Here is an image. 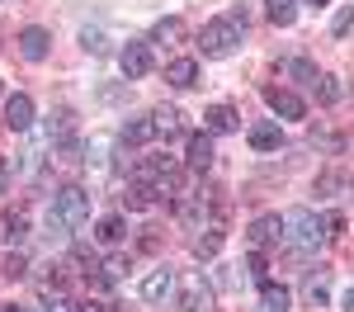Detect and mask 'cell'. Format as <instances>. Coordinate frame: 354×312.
I'll return each instance as SVG.
<instances>
[{"label":"cell","instance_id":"6da1fadb","mask_svg":"<svg viewBox=\"0 0 354 312\" xmlns=\"http://www.w3.org/2000/svg\"><path fill=\"white\" fill-rule=\"evenodd\" d=\"M241 33H245V10H232V15H222V19H213V24H203L198 48H203V57H227L236 43H241Z\"/></svg>","mask_w":354,"mask_h":312},{"label":"cell","instance_id":"7a4b0ae2","mask_svg":"<svg viewBox=\"0 0 354 312\" xmlns=\"http://www.w3.org/2000/svg\"><path fill=\"white\" fill-rule=\"evenodd\" d=\"M283 241H288L298 255H312L322 241H326V227H322V218H317L312 208H293V213L283 218Z\"/></svg>","mask_w":354,"mask_h":312},{"label":"cell","instance_id":"3957f363","mask_svg":"<svg viewBox=\"0 0 354 312\" xmlns=\"http://www.w3.org/2000/svg\"><path fill=\"white\" fill-rule=\"evenodd\" d=\"M53 208L66 218L71 227H81L85 218H90V194H85L81 185H66V190H57L53 194Z\"/></svg>","mask_w":354,"mask_h":312},{"label":"cell","instance_id":"277c9868","mask_svg":"<svg viewBox=\"0 0 354 312\" xmlns=\"http://www.w3.org/2000/svg\"><path fill=\"white\" fill-rule=\"evenodd\" d=\"M180 312H213V284L198 270L185 275V284H180Z\"/></svg>","mask_w":354,"mask_h":312},{"label":"cell","instance_id":"5b68a950","mask_svg":"<svg viewBox=\"0 0 354 312\" xmlns=\"http://www.w3.org/2000/svg\"><path fill=\"white\" fill-rule=\"evenodd\" d=\"M274 241H283V218H279V213H260V218L250 223V246L265 251Z\"/></svg>","mask_w":354,"mask_h":312},{"label":"cell","instance_id":"8992f818","mask_svg":"<svg viewBox=\"0 0 354 312\" xmlns=\"http://www.w3.org/2000/svg\"><path fill=\"white\" fill-rule=\"evenodd\" d=\"M118 66H123L128 81H142V76L151 71V48H147V43H128V48L118 53Z\"/></svg>","mask_w":354,"mask_h":312},{"label":"cell","instance_id":"52a82bcc","mask_svg":"<svg viewBox=\"0 0 354 312\" xmlns=\"http://www.w3.org/2000/svg\"><path fill=\"white\" fill-rule=\"evenodd\" d=\"M0 237L10 241V246H24V237H28V208H5L0 213Z\"/></svg>","mask_w":354,"mask_h":312},{"label":"cell","instance_id":"ba28073f","mask_svg":"<svg viewBox=\"0 0 354 312\" xmlns=\"http://www.w3.org/2000/svg\"><path fill=\"white\" fill-rule=\"evenodd\" d=\"M245 138H250L255 152H279V147H283V128H279L274 118H260V123H250V133H245Z\"/></svg>","mask_w":354,"mask_h":312},{"label":"cell","instance_id":"9c48e42d","mask_svg":"<svg viewBox=\"0 0 354 312\" xmlns=\"http://www.w3.org/2000/svg\"><path fill=\"white\" fill-rule=\"evenodd\" d=\"M265 104H270L279 118H302V113H307V104H302L298 95H293V90H279V85L265 90Z\"/></svg>","mask_w":354,"mask_h":312},{"label":"cell","instance_id":"30bf717a","mask_svg":"<svg viewBox=\"0 0 354 312\" xmlns=\"http://www.w3.org/2000/svg\"><path fill=\"white\" fill-rule=\"evenodd\" d=\"M175 293V270H151L147 279H142V298L147 303H165Z\"/></svg>","mask_w":354,"mask_h":312},{"label":"cell","instance_id":"8fae6325","mask_svg":"<svg viewBox=\"0 0 354 312\" xmlns=\"http://www.w3.org/2000/svg\"><path fill=\"white\" fill-rule=\"evenodd\" d=\"M28 123H33V100H28V95H10V104H5V128H10V133H24Z\"/></svg>","mask_w":354,"mask_h":312},{"label":"cell","instance_id":"7c38bea8","mask_svg":"<svg viewBox=\"0 0 354 312\" xmlns=\"http://www.w3.org/2000/svg\"><path fill=\"white\" fill-rule=\"evenodd\" d=\"M185 161H189V170H208L213 166V138H208V133H189Z\"/></svg>","mask_w":354,"mask_h":312},{"label":"cell","instance_id":"4fadbf2b","mask_svg":"<svg viewBox=\"0 0 354 312\" xmlns=\"http://www.w3.org/2000/svg\"><path fill=\"white\" fill-rule=\"evenodd\" d=\"M165 81H170V85H180V90L198 85V62H194V57H175V62L165 66Z\"/></svg>","mask_w":354,"mask_h":312},{"label":"cell","instance_id":"5bb4252c","mask_svg":"<svg viewBox=\"0 0 354 312\" xmlns=\"http://www.w3.org/2000/svg\"><path fill=\"white\" fill-rule=\"evenodd\" d=\"M302 293H307V303H312V308H326V298H330V270H312V275L302 279Z\"/></svg>","mask_w":354,"mask_h":312},{"label":"cell","instance_id":"9a60e30c","mask_svg":"<svg viewBox=\"0 0 354 312\" xmlns=\"http://www.w3.org/2000/svg\"><path fill=\"white\" fill-rule=\"evenodd\" d=\"M151 123H156V138H180L185 133V113L170 109V104H161V109L151 113Z\"/></svg>","mask_w":354,"mask_h":312},{"label":"cell","instance_id":"2e32d148","mask_svg":"<svg viewBox=\"0 0 354 312\" xmlns=\"http://www.w3.org/2000/svg\"><path fill=\"white\" fill-rule=\"evenodd\" d=\"M288 303H293V293L283 284H260V312H288Z\"/></svg>","mask_w":354,"mask_h":312},{"label":"cell","instance_id":"e0dca14e","mask_svg":"<svg viewBox=\"0 0 354 312\" xmlns=\"http://www.w3.org/2000/svg\"><path fill=\"white\" fill-rule=\"evenodd\" d=\"M19 53H24L28 62H43V57H48V28H24V33H19Z\"/></svg>","mask_w":354,"mask_h":312},{"label":"cell","instance_id":"ac0fdd59","mask_svg":"<svg viewBox=\"0 0 354 312\" xmlns=\"http://www.w3.org/2000/svg\"><path fill=\"white\" fill-rule=\"evenodd\" d=\"M203 123H208V133H236V109L232 104H213L203 113Z\"/></svg>","mask_w":354,"mask_h":312},{"label":"cell","instance_id":"d6986e66","mask_svg":"<svg viewBox=\"0 0 354 312\" xmlns=\"http://www.w3.org/2000/svg\"><path fill=\"white\" fill-rule=\"evenodd\" d=\"M156 138V123L151 118H128L123 123V147H142V142Z\"/></svg>","mask_w":354,"mask_h":312},{"label":"cell","instance_id":"ffe728a7","mask_svg":"<svg viewBox=\"0 0 354 312\" xmlns=\"http://www.w3.org/2000/svg\"><path fill=\"white\" fill-rule=\"evenodd\" d=\"M340 190H350V175L345 170H322L317 175V199H335Z\"/></svg>","mask_w":354,"mask_h":312},{"label":"cell","instance_id":"44dd1931","mask_svg":"<svg viewBox=\"0 0 354 312\" xmlns=\"http://www.w3.org/2000/svg\"><path fill=\"white\" fill-rule=\"evenodd\" d=\"M95 237H100L104 246H118V241L128 237V223H123L118 213H109V218H100V227H95Z\"/></svg>","mask_w":354,"mask_h":312},{"label":"cell","instance_id":"7402d4cb","mask_svg":"<svg viewBox=\"0 0 354 312\" xmlns=\"http://www.w3.org/2000/svg\"><path fill=\"white\" fill-rule=\"evenodd\" d=\"M265 15H270V24L288 28L298 19V0H265Z\"/></svg>","mask_w":354,"mask_h":312},{"label":"cell","instance_id":"603a6c76","mask_svg":"<svg viewBox=\"0 0 354 312\" xmlns=\"http://www.w3.org/2000/svg\"><path fill=\"white\" fill-rule=\"evenodd\" d=\"M283 71H288V76H293V81L312 85V90H317V81H322V71H317V66H312V62H307V57H288V62H283Z\"/></svg>","mask_w":354,"mask_h":312},{"label":"cell","instance_id":"cb8c5ba5","mask_svg":"<svg viewBox=\"0 0 354 312\" xmlns=\"http://www.w3.org/2000/svg\"><path fill=\"white\" fill-rule=\"evenodd\" d=\"M156 203V190L151 185H128V194H123V208L128 213H142V208H151Z\"/></svg>","mask_w":354,"mask_h":312},{"label":"cell","instance_id":"d4e9b609","mask_svg":"<svg viewBox=\"0 0 354 312\" xmlns=\"http://www.w3.org/2000/svg\"><path fill=\"white\" fill-rule=\"evenodd\" d=\"M208 237H194V255L198 260H213V255L222 251V227H203Z\"/></svg>","mask_w":354,"mask_h":312},{"label":"cell","instance_id":"484cf974","mask_svg":"<svg viewBox=\"0 0 354 312\" xmlns=\"http://www.w3.org/2000/svg\"><path fill=\"white\" fill-rule=\"evenodd\" d=\"M317 100H322V104H340V100H345V85H340V76H322V81H317Z\"/></svg>","mask_w":354,"mask_h":312},{"label":"cell","instance_id":"4316f807","mask_svg":"<svg viewBox=\"0 0 354 312\" xmlns=\"http://www.w3.org/2000/svg\"><path fill=\"white\" fill-rule=\"evenodd\" d=\"M312 147H317V152H330V156H340V152H345V138L330 133V128H312Z\"/></svg>","mask_w":354,"mask_h":312},{"label":"cell","instance_id":"83f0119b","mask_svg":"<svg viewBox=\"0 0 354 312\" xmlns=\"http://www.w3.org/2000/svg\"><path fill=\"white\" fill-rule=\"evenodd\" d=\"M38 312H81V303H71L62 288H48V293H43V303H38Z\"/></svg>","mask_w":354,"mask_h":312},{"label":"cell","instance_id":"f1b7e54d","mask_svg":"<svg viewBox=\"0 0 354 312\" xmlns=\"http://www.w3.org/2000/svg\"><path fill=\"white\" fill-rule=\"evenodd\" d=\"M128 270H133V260H128V255H109V260L100 265V275H104V284H109V288H113L118 279H123Z\"/></svg>","mask_w":354,"mask_h":312},{"label":"cell","instance_id":"f546056e","mask_svg":"<svg viewBox=\"0 0 354 312\" xmlns=\"http://www.w3.org/2000/svg\"><path fill=\"white\" fill-rule=\"evenodd\" d=\"M180 33H185L180 19H161V24L151 28V43H165V48H170V43H180Z\"/></svg>","mask_w":354,"mask_h":312},{"label":"cell","instance_id":"4dcf8cb0","mask_svg":"<svg viewBox=\"0 0 354 312\" xmlns=\"http://www.w3.org/2000/svg\"><path fill=\"white\" fill-rule=\"evenodd\" d=\"M71 118H76L71 109H57L53 118H48V138H62V142H66V138H71Z\"/></svg>","mask_w":354,"mask_h":312},{"label":"cell","instance_id":"1f68e13d","mask_svg":"<svg viewBox=\"0 0 354 312\" xmlns=\"http://www.w3.org/2000/svg\"><path fill=\"white\" fill-rule=\"evenodd\" d=\"M0 275H5V279H24V275H28V255H24V251H10V255H5V270H0Z\"/></svg>","mask_w":354,"mask_h":312},{"label":"cell","instance_id":"d6a6232c","mask_svg":"<svg viewBox=\"0 0 354 312\" xmlns=\"http://www.w3.org/2000/svg\"><path fill=\"white\" fill-rule=\"evenodd\" d=\"M350 28H354V5H340V10H335V19H330V33L340 38V33H350Z\"/></svg>","mask_w":354,"mask_h":312},{"label":"cell","instance_id":"836d02e7","mask_svg":"<svg viewBox=\"0 0 354 312\" xmlns=\"http://www.w3.org/2000/svg\"><path fill=\"white\" fill-rule=\"evenodd\" d=\"M250 279H255V284H270V260H265L260 251H250Z\"/></svg>","mask_w":354,"mask_h":312},{"label":"cell","instance_id":"e575fe53","mask_svg":"<svg viewBox=\"0 0 354 312\" xmlns=\"http://www.w3.org/2000/svg\"><path fill=\"white\" fill-rule=\"evenodd\" d=\"M322 227H326V237H340V232H345V218H340V213H326Z\"/></svg>","mask_w":354,"mask_h":312},{"label":"cell","instance_id":"d590c367","mask_svg":"<svg viewBox=\"0 0 354 312\" xmlns=\"http://www.w3.org/2000/svg\"><path fill=\"white\" fill-rule=\"evenodd\" d=\"M142 251H161V232H156V227H147V237H142Z\"/></svg>","mask_w":354,"mask_h":312},{"label":"cell","instance_id":"8d00e7d4","mask_svg":"<svg viewBox=\"0 0 354 312\" xmlns=\"http://www.w3.org/2000/svg\"><path fill=\"white\" fill-rule=\"evenodd\" d=\"M5 190H10V161L0 156V194H5Z\"/></svg>","mask_w":354,"mask_h":312},{"label":"cell","instance_id":"74e56055","mask_svg":"<svg viewBox=\"0 0 354 312\" xmlns=\"http://www.w3.org/2000/svg\"><path fill=\"white\" fill-rule=\"evenodd\" d=\"M340 312H354V284L345 288V298H340Z\"/></svg>","mask_w":354,"mask_h":312},{"label":"cell","instance_id":"f35d334b","mask_svg":"<svg viewBox=\"0 0 354 312\" xmlns=\"http://www.w3.org/2000/svg\"><path fill=\"white\" fill-rule=\"evenodd\" d=\"M81 312H109V303H81Z\"/></svg>","mask_w":354,"mask_h":312},{"label":"cell","instance_id":"ab89813d","mask_svg":"<svg viewBox=\"0 0 354 312\" xmlns=\"http://www.w3.org/2000/svg\"><path fill=\"white\" fill-rule=\"evenodd\" d=\"M5 312H28V308H24V303H10V308H5Z\"/></svg>","mask_w":354,"mask_h":312},{"label":"cell","instance_id":"60d3db41","mask_svg":"<svg viewBox=\"0 0 354 312\" xmlns=\"http://www.w3.org/2000/svg\"><path fill=\"white\" fill-rule=\"evenodd\" d=\"M302 5H317V10H322V5H326V0H302Z\"/></svg>","mask_w":354,"mask_h":312}]
</instances>
